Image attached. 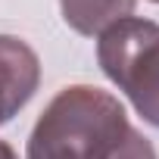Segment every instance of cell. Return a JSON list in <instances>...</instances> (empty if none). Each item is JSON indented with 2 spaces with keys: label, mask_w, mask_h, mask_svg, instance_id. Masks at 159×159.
<instances>
[{
  "label": "cell",
  "mask_w": 159,
  "mask_h": 159,
  "mask_svg": "<svg viewBox=\"0 0 159 159\" xmlns=\"http://www.w3.org/2000/svg\"><path fill=\"white\" fill-rule=\"evenodd\" d=\"M41 59L38 53L13 34H0V128H3L38 91Z\"/></svg>",
  "instance_id": "3"
},
{
  "label": "cell",
  "mask_w": 159,
  "mask_h": 159,
  "mask_svg": "<svg viewBox=\"0 0 159 159\" xmlns=\"http://www.w3.org/2000/svg\"><path fill=\"white\" fill-rule=\"evenodd\" d=\"M0 159H19V156H16V150H13L7 140H0Z\"/></svg>",
  "instance_id": "6"
},
{
  "label": "cell",
  "mask_w": 159,
  "mask_h": 159,
  "mask_svg": "<svg viewBox=\"0 0 159 159\" xmlns=\"http://www.w3.org/2000/svg\"><path fill=\"white\" fill-rule=\"evenodd\" d=\"M153 3H159V0H153Z\"/></svg>",
  "instance_id": "7"
},
{
  "label": "cell",
  "mask_w": 159,
  "mask_h": 159,
  "mask_svg": "<svg viewBox=\"0 0 159 159\" xmlns=\"http://www.w3.org/2000/svg\"><path fill=\"white\" fill-rule=\"evenodd\" d=\"M128 128L119 97L94 84H69L34 122L25 159H112Z\"/></svg>",
  "instance_id": "1"
},
{
  "label": "cell",
  "mask_w": 159,
  "mask_h": 159,
  "mask_svg": "<svg viewBox=\"0 0 159 159\" xmlns=\"http://www.w3.org/2000/svg\"><path fill=\"white\" fill-rule=\"evenodd\" d=\"M97 62L137 116L159 128V25L137 16L119 19L97 34Z\"/></svg>",
  "instance_id": "2"
},
{
  "label": "cell",
  "mask_w": 159,
  "mask_h": 159,
  "mask_svg": "<svg viewBox=\"0 0 159 159\" xmlns=\"http://www.w3.org/2000/svg\"><path fill=\"white\" fill-rule=\"evenodd\" d=\"M134 7L137 0H59L66 25L84 38L103 34L119 19H128Z\"/></svg>",
  "instance_id": "4"
},
{
  "label": "cell",
  "mask_w": 159,
  "mask_h": 159,
  "mask_svg": "<svg viewBox=\"0 0 159 159\" xmlns=\"http://www.w3.org/2000/svg\"><path fill=\"white\" fill-rule=\"evenodd\" d=\"M112 159H159V156H156L153 143L137 128H128V134H125V140H122V147L116 150Z\"/></svg>",
  "instance_id": "5"
}]
</instances>
